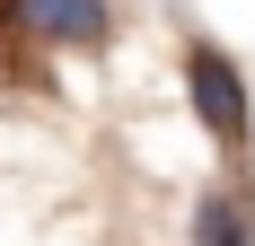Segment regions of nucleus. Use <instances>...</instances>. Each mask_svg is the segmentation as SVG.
<instances>
[{"label": "nucleus", "mask_w": 255, "mask_h": 246, "mask_svg": "<svg viewBox=\"0 0 255 246\" xmlns=\"http://www.w3.org/2000/svg\"><path fill=\"white\" fill-rule=\"evenodd\" d=\"M185 106H194V123L211 132V149H220V167L247 176L255 158V88L247 71H238V53L220 44V35H185Z\"/></svg>", "instance_id": "f257e3e1"}, {"label": "nucleus", "mask_w": 255, "mask_h": 246, "mask_svg": "<svg viewBox=\"0 0 255 246\" xmlns=\"http://www.w3.org/2000/svg\"><path fill=\"white\" fill-rule=\"evenodd\" d=\"M0 18H9V35H26V44H71V53H106L115 44V0H0Z\"/></svg>", "instance_id": "f03ea898"}, {"label": "nucleus", "mask_w": 255, "mask_h": 246, "mask_svg": "<svg viewBox=\"0 0 255 246\" xmlns=\"http://www.w3.org/2000/svg\"><path fill=\"white\" fill-rule=\"evenodd\" d=\"M185 246H255V185L247 176H211L185 202Z\"/></svg>", "instance_id": "7ed1b4c3"}]
</instances>
